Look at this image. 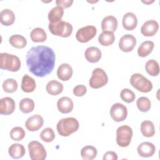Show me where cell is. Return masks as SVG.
<instances>
[{"mask_svg":"<svg viewBox=\"0 0 160 160\" xmlns=\"http://www.w3.org/2000/svg\"><path fill=\"white\" fill-rule=\"evenodd\" d=\"M55 59L54 51L46 46L32 47L26 56V62L29 72L39 78H43L52 72Z\"/></svg>","mask_w":160,"mask_h":160,"instance_id":"obj_1","label":"cell"},{"mask_svg":"<svg viewBox=\"0 0 160 160\" xmlns=\"http://www.w3.org/2000/svg\"><path fill=\"white\" fill-rule=\"evenodd\" d=\"M79 126L78 121L72 117L60 119L56 125L57 131L59 135L66 137L77 131Z\"/></svg>","mask_w":160,"mask_h":160,"instance_id":"obj_2","label":"cell"},{"mask_svg":"<svg viewBox=\"0 0 160 160\" xmlns=\"http://www.w3.org/2000/svg\"><path fill=\"white\" fill-rule=\"evenodd\" d=\"M0 68L2 69L16 72L21 68L20 59L15 55L2 52L0 54Z\"/></svg>","mask_w":160,"mask_h":160,"instance_id":"obj_3","label":"cell"},{"mask_svg":"<svg viewBox=\"0 0 160 160\" xmlns=\"http://www.w3.org/2000/svg\"><path fill=\"white\" fill-rule=\"evenodd\" d=\"M131 86L142 92H149L152 89V84L150 80L139 73H134L130 78Z\"/></svg>","mask_w":160,"mask_h":160,"instance_id":"obj_4","label":"cell"},{"mask_svg":"<svg viewBox=\"0 0 160 160\" xmlns=\"http://www.w3.org/2000/svg\"><path fill=\"white\" fill-rule=\"evenodd\" d=\"M48 28L52 34L62 38L70 36L73 30L72 26L70 23L62 20L57 23H49Z\"/></svg>","mask_w":160,"mask_h":160,"instance_id":"obj_5","label":"cell"},{"mask_svg":"<svg viewBox=\"0 0 160 160\" xmlns=\"http://www.w3.org/2000/svg\"><path fill=\"white\" fill-rule=\"evenodd\" d=\"M132 137V130L127 125L119 126L116 130V142L121 147L128 146Z\"/></svg>","mask_w":160,"mask_h":160,"instance_id":"obj_6","label":"cell"},{"mask_svg":"<svg viewBox=\"0 0 160 160\" xmlns=\"http://www.w3.org/2000/svg\"><path fill=\"white\" fill-rule=\"evenodd\" d=\"M108 82V78L106 72L102 69L98 68L92 71L89 84L93 89H98L105 86Z\"/></svg>","mask_w":160,"mask_h":160,"instance_id":"obj_7","label":"cell"},{"mask_svg":"<svg viewBox=\"0 0 160 160\" xmlns=\"http://www.w3.org/2000/svg\"><path fill=\"white\" fill-rule=\"evenodd\" d=\"M28 151L32 160H44L46 158L47 152L44 146L37 141H31L28 144Z\"/></svg>","mask_w":160,"mask_h":160,"instance_id":"obj_8","label":"cell"},{"mask_svg":"<svg viewBox=\"0 0 160 160\" xmlns=\"http://www.w3.org/2000/svg\"><path fill=\"white\" fill-rule=\"evenodd\" d=\"M97 29L94 26H86L78 30L76 34V39L82 43L87 42L91 40L96 34Z\"/></svg>","mask_w":160,"mask_h":160,"instance_id":"obj_9","label":"cell"},{"mask_svg":"<svg viewBox=\"0 0 160 160\" xmlns=\"http://www.w3.org/2000/svg\"><path fill=\"white\" fill-rule=\"evenodd\" d=\"M110 116L116 122L123 121L128 115L127 108L121 103L114 104L110 109Z\"/></svg>","mask_w":160,"mask_h":160,"instance_id":"obj_10","label":"cell"},{"mask_svg":"<svg viewBox=\"0 0 160 160\" xmlns=\"http://www.w3.org/2000/svg\"><path fill=\"white\" fill-rule=\"evenodd\" d=\"M136 39L132 34H125L122 36L119 41V49L125 52L131 51L136 44Z\"/></svg>","mask_w":160,"mask_h":160,"instance_id":"obj_11","label":"cell"},{"mask_svg":"<svg viewBox=\"0 0 160 160\" xmlns=\"http://www.w3.org/2000/svg\"><path fill=\"white\" fill-rule=\"evenodd\" d=\"M15 102L10 97H4L0 99V114L2 115H9L15 110Z\"/></svg>","mask_w":160,"mask_h":160,"instance_id":"obj_12","label":"cell"},{"mask_svg":"<svg viewBox=\"0 0 160 160\" xmlns=\"http://www.w3.org/2000/svg\"><path fill=\"white\" fill-rule=\"evenodd\" d=\"M43 124L42 117L39 114H34L28 118L25 122V126L30 131H36L43 126Z\"/></svg>","mask_w":160,"mask_h":160,"instance_id":"obj_13","label":"cell"},{"mask_svg":"<svg viewBox=\"0 0 160 160\" xmlns=\"http://www.w3.org/2000/svg\"><path fill=\"white\" fill-rule=\"evenodd\" d=\"M159 29V24L155 20H148L143 23L141 28V34L147 37L155 35Z\"/></svg>","mask_w":160,"mask_h":160,"instance_id":"obj_14","label":"cell"},{"mask_svg":"<svg viewBox=\"0 0 160 160\" xmlns=\"http://www.w3.org/2000/svg\"><path fill=\"white\" fill-rule=\"evenodd\" d=\"M138 154L143 158H149L154 155L156 152V147L152 142H143L137 148Z\"/></svg>","mask_w":160,"mask_h":160,"instance_id":"obj_15","label":"cell"},{"mask_svg":"<svg viewBox=\"0 0 160 160\" xmlns=\"http://www.w3.org/2000/svg\"><path fill=\"white\" fill-rule=\"evenodd\" d=\"M122 24L123 28L127 31L134 29L138 24V19L136 16L131 12L126 13L122 18Z\"/></svg>","mask_w":160,"mask_h":160,"instance_id":"obj_16","label":"cell"},{"mask_svg":"<svg viewBox=\"0 0 160 160\" xmlns=\"http://www.w3.org/2000/svg\"><path fill=\"white\" fill-rule=\"evenodd\" d=\"M57 106L59 112L63 114H68L71 112L73 109V101L69 97H62L58 99Z\"/></svg>","mask_w":160,"mask_h":160,"instance_id":"obj_17","label":"cell"},{"mask_svg":"<svg viewBox=\"0 0 160 160\" xmlns=\"http://www.w3.org/2000/svg\"><path fill=\"white\" fill-rule=\"evenodd\" d=\"M118 28V20L113 16H108L103 18L101 22V28L103 31L114 32Z\"/></svg>","mask_w":160,"mask_h":160,"instance_id":"obj_18","label":"cell"},{"mask_svg":"<svg viewBox=\"0 0 160 160\" xmlns=\"http://www.w3.org/2000/svg\"><path fill=\"white\" fill-rule=\"evenodd\" d=\"M84 56L88 62L91 63H95L101 59L102 53L98 48L92 46L86 49Z\"/></svg>","mask_w":160,"mask_h":160,"instance_id":"obj_19","label":"cell"},{"mask_svg":"<svg viewBox=\"0 0 160 160\" xmlns=\"http://www.w3.org/2000/svg\"><path fill=\"white\" fill-rule=\"evenodd\" d=\"M72 68L68 63L61 64L57 70V76L58 78L63 81H68L72 75Z\"/></svg>","mask_w":160,"mask_h":160,"instance_id":"obj_20","label":"cell"},{"mask_svg":"<svg viewBox=\"0 0 160 160\" xmlns=\"http://www.w3.org/2000/svg\"><path fill=\"white\" fill-rule=\"evenodd\" d=\"M36 87L35 80L28 74L24 75L21 81V89L22 91L27 93L31 92L35 90Z\"/></svg>","mask_w":160,"mask_h":160,"instance_id":"obj_21","label":"cell"},{"mask_svg":"<svg viewBox=\"0 0 160 160\" xmlns=\"http://www.w3.org/2000/svg\"><path fill=\"white\" fill-rule=\"evenodd\" d=\"M8 153L13 159H19L24 156L26 150L23 145L19 143H14L9 146Z\"/></svg>","mask_w":160,"mask_h":160,"instance_id":"obj_22","label":"cell"},{"mask_svg":"<svg viewBox=\"0 0 160 160\" xmlns=\"http://www.w3.org/2000/svg\"><path fill=\"white\" fill-rule=\"evenodd\" d=\"M15 21L14 13L9 9H4L0 12L1 23L6 26L12 25Z\"/></svg>","mask_w":160,"mask_h":160,"instance_id":"obj_23","label":"cell"},{"mask_svg":"<svg viewBox=\"0 0 160 160\" xmlns=\"http://www.w3.org/2000/svg\"><path fill=\"white\" fill-rule=\"evenodd\" d=\"M46 89L49 94L52 96H57L62 92L63 85L56 80H51L46 84Z\"/></svg>","mask_w":160,"mask_h":160,"instance_id":"obj_24","label":"cell"},{"mask_svg":"<svg viewBox=\"0 0 160 160\" xmlns=\"http://www.w3.org/2000/svg\"><path fill=\"white\" fill-rule=\"evenodd\" d=\"M64 14L63 8L59 6H56L52 8L48 13V19L49 23L54 24L61 21Z\"/></svg>","mask_w":160,"mask_h":160,"instance_id":"obj_25","label":"cell"},{"mask_svg":"<svg viewBox=\"0 0 160 160\" xmlns=\"http://www.w3.org/2000/svg\"><path fill=\"white\" fill-rule=\"evenodd\" d=\"M141 132L146 138L152 137L155 134V128L152 122L149 120L142 121L141 124Z\"/></svg>","mask_w":160,"mask_h":160,"instance_id":"obj_26","label":"cell"},{"mask_svg":"<svg viewBox=\"0 0 160 160\" xmlns=\"http://www.w3.org/2000/svg\"><path fill=\"white\" fill-rule=\"evenodd\" d=\"M154 44L151 41H146L141 44L138 49V54L139 56L144 58L149 55L153 50Z\"/></svg>","mask_w":160,"mask_h":160,"instance_id":"obj_27","label":"cell"},{"mask_svg":"<svg viewBox=\"0 0 160 160\" xmlns=\"http://www.w3.org/2000/svg\"><path fill=\"white\" fill-rule=\"evenodd\" d=\"M31 40L35 42H42L47 39V35L45 31L41 28H36L33 29L31 33Z\"/></svg>","mask_w":160,"mask_h":160,"instance_id":"obj_28","label":"cell"},{"mask_svg":"<svg viewBox=\"0 0 160 160\" xmlns=\"http://www.w3.org/2000/svg\"><path fill=\"white\" fill-rule=\"evenodd\" d=\"M115 40V36L110 31H103L98 37L99 44L104 46H108L113 44Z\"/></svg>","mask_w":160,"mask_h":160,"instance_id":"obj_29","label":"cell"},{"mask_svg":"<svg viewBox=\"0 0 160 160\" xmlns=\"http://www.w3.org/2000/svg\"><path fill=\"white\" fill-rule=\"evenodd\" d=\"M9 42L12 46L18 49L24 48L27 44L26 38L20 34L12 35L9 39Z\"/></svg>","mask_w":160,"mask_h":160,"instance_id":"obj_30","label":"cell"},{"mask_svg":"<svg viewBox=\"0 0 160 160\" xmlns=\"http://www.w3.org/2000/svg\"><path fill=\"white\" fill-rule=\"evenodd\" d=\"M98 151L92 146H86L81 150V156L83 159L92 160L96 157Z\"/></svg>","mask_w":160,"mask_h":160,"instance_id":"obj_31","label":"cell"},{"mask_svg":"<svg viewBox=\"0 0 160 160\" xmlns=\"http://www.w3.org/2000/svg\"><path fill=\"white\" fill-rule=\"evenodd\" d=\"M145 69L149 75L156 76L159 73V63L154 59L148 60L145 64Z\"/></svg>","mask_w":160,"mask_h":160,"instance_id":"obj_32","label":"cell"},{"mask_svg":"<svg viewBox=\"0 0 160 160\" xmlns=\"http://www.w3.org/2000/svg\"><path fill=\"white\" fill-rule=\"evenodd\" d=\"M20 110L24 113H29L34 109V101L31 98H23L19 102Z\"/></svg>","mask_w":160,"mask_h":160,"instance_id":"obj_33","label":"cell"},{"mask_svg":"<svg viewBox=\"0 0 160 160\" xmlns=\"http://www.w3.org/2000/svg\"><path fill=\"white\" fill-rule=\"evenodd\" d=\"M18 82L12 78H8L3 81L2 87L3 90L8 93H12L15 92L18 89Z\"/></svg>","mask_w":160,"mask_h":160,"instance_id":"obj_34","label":"cell"},{"mask_svg":"<svg viewBox=\"0 0 160 160\" xmlns=\"http://www.w3.org/2000/svg\"><path fill=\"white\" fill-rule=\"evenodd\" d=\"M136 105L138 109L143 112H148L151 106V101L147 97L142 96L138 98L136 101Z\"/></svg>","mask_w":160,"mask_h":160,"instance_id":"obj_35","label":"cell"},{"mask_svg":"<svg viewBox=\"0 0 160 160\" xmlns=\"http://www.w3.org/2000/svg\"><path fill=\"white\" fill-rule=\"evenodd\" d=\"M10 138L13 140L16 141H21L25 137L26 132L23 128L19 126H16L13 128L9 133Z\"/></svg>","mask_w":160,"mask_h":160,"instance_id":"obj_36","label":"cell"},{"mask_svg":"<svg viewBox=\"0 0 160 160\" xmlns=\"http://www.w3.org/2000/svg\"><path fill=\"white\" fill-rule=\"evenodd\" d=\"M40 138L41 140L46 142H50L55 138L54 131L51 128H44L40 133Z\"/></svg>","mask_w":160,"mask_h":160,"instance_id":"obj_37","label":"cell"},{"mask_svg":"<svg viewBox=\"0 0 160 160\" xmlns=\"http://www.w3.org/2000/svg\"><path fill=\"white\" fill-rule=\"evenodd\" d=\"M120 97L123 101L127 103H131L135 100L136 96L133 91H132L129 89L125 88L121 91Z\"/></svg>","mask_w":160,"mask_h":160,"instance_id":"obj_38","label":"cell"},{"mask_svg":"<svg viewBox=\"0 0 160 160\" xmlns=\"http://www.w3.org/2000/svg\"><path fill=\"white\" fill-rule=\"evenodd\" d=\"M87 92V88L82 84H79L73 89V94L77 97L83 96Z\"/></svg>","mask_w":160,"mask_h":160,"instance_id":"obj_39","label":"cell"},{"mask_svg":"<svg viewBox=\"0 0 160 160\" xmlns=\"http://www.w3.org/2000/svg\"><path fill=\"white\" fill-rule=\"evenodd\" d=\"M73 3L72 0H56V4L57 6H59L62 8H67L70 7Z\"/></svg>","mask_w":160,"mask_h":160,"instance_id":"obj_40","label":"cell"},{"mask_svg":"<svg viewBox=\"0 0 160 160\" xmlns=\"http://www.w3.org/2000/svg\"><path fill=\"white\" fill-rule=\"evenodd\" d=\"M117 154L114 151H108L103 156V160H117Z\"/></svg>","mask_w":160,"mask_h":160,"instance_id":"obj_41","label":"cell"},{"mask_svg":"<svg viewBox=\"0 0 160 160\" xmlns=\"http://www.w3.org/2000/svg\"><path fill=\"white\" fill-rule=\"evenodd\" d=\"M142 2H144V3H145V4H151V3H152V2H154V1H142Z\"/></svg>","mask_w":160,"mask_h":160,"instance_id":"obj_42","label":"cell"}]
</instances>
